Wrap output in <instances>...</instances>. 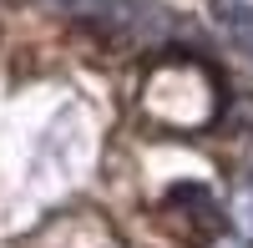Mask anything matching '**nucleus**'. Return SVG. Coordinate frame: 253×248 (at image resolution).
Masks as SVG:
<instances>
[{
  "label": "nucleus",
  "mask_w": 253,
  "mask_h": 248,
  "mask_svg": "<svg viewBox=\"0 0 253 248\" xmlns=\"http://www.w3.org/2000/svg\"><path fill=\"white\" fill-rule=\"evenodd\" d=\"M61 10H71L81 20H96L101 31H117V36H137V41H152L167 15L162 5H152V0H56Z\"/></svg>",
  "instance_id": "obj_1"
},
{
  "label": "nucleus",
  "mask_w": 253,
  "mask_h": 248,
  "mask_svg": "<svg viewBox=\"0 0 253 248\" xmlns=\"http://www.w3.org/2000/svg\"><path fill=\"white\" fill-rule=\"evenodd\" d=\"M213 15H218V31L228 36V46L253 61V0H218Z\"/></svg>",
  "instance_id": "obj_2"
},
{
  "label": "nucleus",
  "mask_w": 253,
  "mask_h": 248,
  "mask_svg": "<svg viewBox=\"0 0 253 248\" xmlns=\"http://www.w3.org/2000/svg\"><path fill=\"white\" fill-rule=\"evenodd\" d=\"M213 248H248V238H233V233H223V238H218Z\"/></svg>",
  "instance_id": "obj_3"
}]
</instances>
